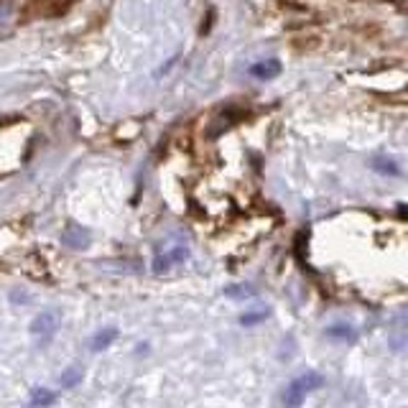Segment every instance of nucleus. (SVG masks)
<instances>
[{"mask_svg": "<svg viewBox=\"0 0 408 408\" xmlns=\"http://www.w3.org/2000/svg\"><path fill=\"white\" fill-rule=\"evenodd\" d=\"M255 294H258V291L252 289V286H238V283H232V286H225V296L238 299V301H243V299L255 296Z\"/></svg>", "mask_w": 408, "mask_h": 408, "instance_id": "f8f14e48", "label": "nucleus"}, {"mask_svg": "<svg viewBox=\"0 0 408 408\" xmlns=\"http://www.w3.org/2000/svg\"><path fill=\"white\" fill-rule=\"evenodd\" d=\"M61 243L67 245L69 250H87L92 238H89L87 227H80V225H67V230L61 232Z\"/></svg>", "mask_w": 408, "mask_h": 408, "instance_id": "20e7f679", "label": "nucleus"}, {"mask_svg": "<svg viewBox=\"0 0 408 408\" xmlns=\"http://www.w3.org/2000/svg\"><path fill=\"white\" fill-rule=\"evenodd\" d=\"M324 334L326 337H332V340H340V342H355L357 340V329L352 324H345V322H337V324L326 326Z\"/></svg>", "mask_w": 408, "mask_h": 408, "instance_id": "0eeeda50", "label": "nucleus"}, {"mask_svg": "<svg viewBox=\"0 0 408 408\" xmlns=\"http://www.w3.org/2000/svg\"><path fill=\"white\" fill-rule=\"evenodd\" d=\"M84 380V368L82 365H69L67 370L59 375V386L64 388V391H69V388H77Z\"/></svg>", "mask_w": 408, "mask_h": 408, "instance_id": "1a4fd4ad", "label": "nucleus"}, {"mask_svg": "<svg viewBox=\"0 0 408 408\" xmlns=\"http://www.w3.org/2000/svg\"><path fill=\"white\" fill-rule=\"evenodd\" d=\"M56 398H59V393L52 391V388H33L29 395V403H31V408H46V406H52Z\"/></svg>", "mask_w": 408, "mask_h": 408, "instance_id": "6e6552de", "label": "nucleus"}, {"mask_svg": "<svg viewBox=\"0 0 408 408\" xmlns=\"http://www.w3.org/2000/svg\"><path fill=\"white\" fill-rule=\"evenodd\" d=\"M250 75L255 77V80H273V77L281 75V61L278 59H266V61H258V64H252L250 67Z\"/></svg>", "mask_w": 408, "mask_h": 408, "instance_id": "39448f33", "label": "nucleus"}, {"mask_svg": "<svg viewBox=\"0 0 408 408\" xmlns=\"http://www.w3.org/2000/svg\"><path fill=\"white\" fill-rule=\"evenodd\" d=\"M61 324V317L59 312H54V309H46V312H38L29 324V332L33 337H52Z\"/></svg>", "mask_w": 408, "mask_h": 408, "instance_id": "7ed1b4c3", "label": "nucleus"}, {"mask_svg": "<svg viewBox=\"0 0 408 408\" xmlns=\"http://www.w3.org/2000/svg\"><path fill=\"white\" fill-rule=\"evenodd\" d=\"M271 317V312H268V306H258V309H250V312H245L243 317H240V324L243 326H258L263 324V322Z\"/></svg>", "mask_w": 408, "mask_h": 408, "instance_id": "9b49d317", "label": "nucleus"}, {"mask_svg": "<svg viewBox=\"0 0 408 408\" xmlns=\"http://www.w3.org/2000/svg\"><path fill=\"white\" fill-rule=\"evenodd\" d=\"M189 258V248L186 245H171V248H166V250H158L156 258H153V273L156 275H163L169 273V271H174L176 266H181L184 260Z\"/></svg>", "mask_w": 408, "mask_h": 408, "instance_id": "f03ea898", "label": "nucleus"}, {"mask_svg": "<svg viewBox=\"0 0 408 408\" xmlns=\"http://www.w3.org/2000/svg\"><path fill=\"white\" fill-rule=\"evenodd\" d=\"M115 340H118V326H105V329H100V332L89 340V349H92V352H103V349L110 347Z\"/></svg>", "mask_w": 408, "mask_h": 408, "instance_id": "423d86ee", "label": "nucleus"}, {"mask_svg": "<svg viewBox=\"0 0 408 408\" xmlns=\"http://www.w3.org/2000/svg\"><path fill=\"white\" fill-rule=\"evenodd\" d=\"M322 386H324V375H322V372H317V370L301 372V375H296L289 386L283 388V393H281L283 406L286 408H301L306 398H309V393L319 391Z\"/></svg>", "mask_w": 408, "mask_h": 408, "instance_id": "f257e3e1", "label": "nucleus"}, {"mask_svg": "<svg viewBox=\"0 0 408 408\" xmlns=\"http://www.w3.org/2000/svg\"><path fill=\"white\" fill-rule=\"evenodd\" d=\"M370 166L378 171V174H386V176H401V166L388 156H372Z\"/></svg>", "mask_w": 408, "mask_h": 408, "instance_id": "9d476101", "label": "nucleus"}]
</instances>
